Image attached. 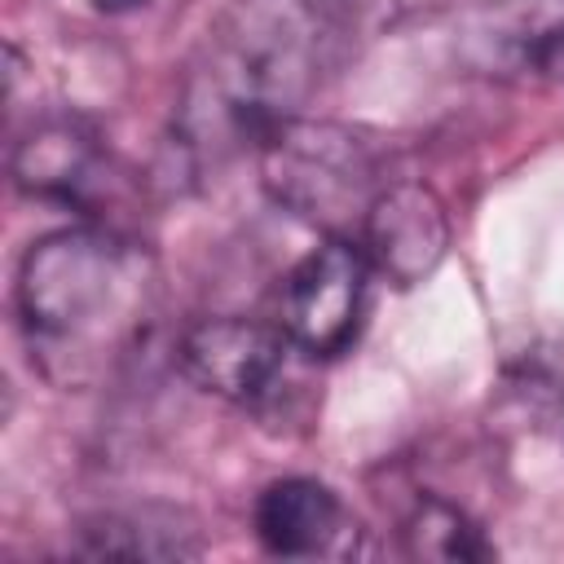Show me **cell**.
Returning a JSON list of instances; mask_svg holds the SVG:
<instances>
[{
  "instance_id": "obj_3",
  "label": "cell",
  "mask_w": 564,
  "mask_h": 564,
  "mask_svg": "<svg viewBox=\"0 0 564 564\" xmlns=\"http://www.w3.org/2000/svg\"><path fill=\"white\" fill-rule=\"evenodd\" d=\"M260 185L295 220L322 229L326 238H357L375 198L388 189L379 150L344 123L330 119H286L260 145Z\"/></svg>"
},
{
  "instance_id": "obj_10",
  "label": "cell",
  "mask_w": 564,
  "mask_h": 564,
  "mask_svg": "<svg viewBox=\"0 0 564 564\" xmlns=\"http://www.w3.org/2000/svg\"><path fill=\"white\" fill-rule=\"evenodd\" d=\"M401 551L410 560H445V564H458V560H489V542L480 538V524L454 507L449 498L441 494H419L410 502V511L401 516Z\"/></svg>"
},
{
  "instance_id": "obj_5",
  "label": "cell",
  "mask_w": 564,
  "mask_h": 564,
  "mask_svg": "<svg viewBox=\"0 0 564 564\" xmlns=\"http://www.w3.org/2000/svg\"><path fill=\"white\" fill-rule=\"evenodd\" d=\"M291 335L282 322H256V317H203L181 330L176 339V366L189 383L203 392L260 410L264 401L286 388L291 375Z\"/></svg>"
},
{
  "instance_id": "obj_1",
  "label": "cell",
  "mask_w": 564,
  "mask_h": 564,
  "mask_svg": "<svg viewBox=\"0 0 564 564\" xmlns=\"http://www.w3.org/2000/svg\"><path fill=\"white\" fill-rule=\"evenodd\" d=\"M352 40L348 0H238L203 40L176 132L189 159L260 145L344 62Z\"/></svg>"
},
{
  "instance_id": "obj_11",
  "label": "cell",
  "mask_w": 564,
  "mask_h": 564,
  "mask_svg": "<svg viewBox=\"0 0 564 564\" xmlns=\"http://www.w3.org/2000/svg\"><path fill=\"white\" fill-rule=\"evenodd\" d=\"M516 62L542 79L564 84V4L529 18V26L516 31Z\"/></svg>"
},
{
  "instance_id": "obj_6",
  "label": "cell",
  "mask_w": 564,
  "mask_h": 564,
  "mask_svg": "<svg viewBox=\"0 0 564 564\" xmlns=\"http://www.w3.org/2000/svg\"><path fill=\"white\" fill-rule=\"evenodd\" d=\"M357 242L375 273H383L392 286H414L449 251L445 203L419 181H392L375 198Z\"/></svg>"
},
{
  "instance_id": "obj_13",
  "label": "cell",
  "mask_w": 564,
  "mask_h": 564,
  "mask_svg": "<svg viewBox=\"0 0 564 564\" xmlns=\"http://www.w3.org/2000/svg\"><path fill=\"white\" fill-rule=\"evenodd\" d=\"M405 4H419V0H405Z\"/></svg>"
},
{
  "instance_id": "obj_8",
  "label": "cell",
  "mask_w": 564,
  "mask_h": 564,
  "mask_svg": "<svg viewBox=\"0 0 564 564\" xmlns=\"http://www.w3.org/2000/svg\"><path fill=\"white\" fill-rule=\"evenodd\" d=\"M256 538L273 555H330L344 551V538L357 529L339 502V494L322 480L308 476H286L260 489L256 511H251Z\"/></svg>"
},
{
  "instance_id": "obj_12",
  "label": "cell",
  "mask_w": 564,
  "mask_h": 564,
  "mask_svg": "<svg viewBox=\"0 0 564 564\" xmlns=\"http://www.w3.org/2000/svg\"><path fill=\"white\" fill-rule=\"evenodd\" d=\"M101 9H128V4H137V0H97Z\"/></svg>"
},
{
  "instance_id": "obj_4",
  "label": "cell",
  "mask_w": 564,
  "mask_h": 564,
  "mask_svg": "<svg viewBox=\"0 0 564 564\" xmlns=\"http://www.w3.org/2000/svg\"><path fill=\"white\" fill-rule=\"evenodd\" d=\"M370 260L357 238H326L282 282L278 322L304 357H339L370 308Z\"/></svg>"
},
{
  "instance_id": "obj_2",
  "label": "cell",
  "mask_w": 564,
  "mask_h": 564,
  "mask_svg": "<svg viewBox=\"0 0 564 564\" xmlns=\"http://www.w3.org/2000/svg\"><path fill=\"white\" fill-rule=\"evenodd\" d=\"M154 308V256L110 225L44 234L18 264V322L26 352L44 379L70 392L115 379L141 352Z\"/></svg>"
},
{
  "instance_id": "obj_9",
  "label": "cell",
  "mask_w": 564,
  "mask_h": 564,
  "mask_svg": "<svg viewBox=\"0 0 564 564\" xmlns=\"http://www.w3.org/2000/svg\"><path fill=\"white\" fill-rule=\"evenodd\" d=\"M84 555H123V560H189L198 555V533L181 529L163 511H106L79 529Z\"/></svg>"
},
{
  "instance_id": "obj_7",
  "label": "cell",
  "mask_w": 564,
  "mask_h": 564,
  "mask_svg": "<svg viewBox=\"0 0 564 564\" xmlns=\"http://www.w3.org/2000/svg\"><path fill=\"white\" fill-rule=\"evenodd\" d=\"M13 181L18 189L66 203L93 207V198L110 185V154L101 150L97 132L75 119H48L31 128L13 150Z\"/></svg>"
}]
</instances>
